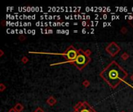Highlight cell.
Here are the masks:
<instances>
[{
  "label": "cell",
  "instance_id": "obj_1",
  "mask_svg": "<svg viewBox=\"0 0 133 112\" xmlns=\"http://www.w3.org/2000/svg\"><path fill=\"white\" fill-rule=\"evenodd\" d=\"M101 75L111 87L116 88L125 78L127 77V72L116 63V62H112L101 72Z\"/></svg>",
  "mask_w": 133,
  "mask_h": 112
},
{
  "label": "cell",
  "instance_id": "obj_2",
  "mask_svg": "<svg viewBox=\"0 0 133 112\" xmlns=\"http://www.w3.org/2000/svg\"><path fill=\"white\" fill-rule=\"evenodd\" d=\"M89 62V58L87 53L83 52L82 50H79V53L76 60L74 61V64L79 69H82L84 68Z\"/></svg>",
  "mask_w": 133,
  "mask_h": 112
},
{
  "label": "cell",
  "instance_id": "obj_3",
  "mask_svg": "<svg viewBox=\"0 0 133 112\" xmlns=\"http://www.w3.org/2000/svg\"><path fill=\"white\" fill-rule=\"evenodd\" d=\"M78 53H79V51H76L72 46H70L68 48L67 51H66L65 56L69 61V62H74V61L76 60V58L78 55Z\"/></svg>",
  "mask_w": 133,
  "mask_h": 112
},
{
  "label": "cell",
  "instance_id": "obj_4",
  "mask_svg": "<svg viewBox=\"0 0 133 112\" xmlns=\"http://www.w3.org/2000/svg\"><path fill=\"white\" fill-rule=\"evenodd\" d=\"M75 112H96L94 110H93L92 108L89 106L88 104H86V102L84 103H79L77 106L76 107Z\"/></svg>",
  "mask_w": 133,
  "mask_h": 112
},
{
  "label": "cell",
  "instance_id": "obj_5",
  "mask_svg": "<svg viewBox=\"0 0 133 112\" xmlns=\"http://www.w3.org/2000/svg\"><path fill=\"white\" fill-rule=\"evenodd\" d=\"M106 50H107V51L110 55H111L112 56H114L116 54L118 53L119 51H120V48H119L114 42H113V43H111V44L108 46Z\"/></svg>",
  "mask_w": 133,
  "mask_h": 112
},
{
  "label": "cell",
  "instance_id": "obj_6",
  "mask_svg": "<svg viewBox=\"0 0 133 112\" xmlns=\"http://www.w3.org/2000/svg\"><path fill=\"white\" fill-rule=\"evenodd\" d=\"M14 109H15V111H16L17 112H20L23 109H24V107H23L20 104H16V106H15Z\"/></svg>",
  "mask_w": 133,
  "mask_h": 112
},
{
  "label": "cell",
  "instance_id": "obj_7",
  "mask_svg": "<svg viewBox=\"0 0 133 112\" xmlns=\"http://www.w3.org/2000/svg\"><path fill=\"white\" fill-rule=\"evenodd\" d=\"M56 103V100H55L54 97H50L48 100V104H50V105H54Z\"/></svg>",
  "mask_w": 133,
  "mask_h": 112
},
{
  "label": "cell",
  "instance_id": "obj_8",
  "mask_svg": "<svg viewBox=\"0 0 133 112\" xmlns=\"http://www.w3.org/2000/svg\"><path fill=\"white\" fill-rule=\"evenodd\" d=\"M128 57V56L127 54H123L122 55V59H126Z\"/></svg>",
  "mask_w": 133,
  "mask_h": 112
},
{
  "label": "cell",
  "instance_id": "obj_9",
  "mask_svg": "<svg viewBox=\"0 0 133 112\" xmlns=\"http://www.w3.org/2000/svg\"><path fill=\"white\" fill-rule=\"evenodd\" d=\"M89 83L88 81H85L84 83H83V85L85 86V87H87V86H89Z\"/></svg>",
  "mask_w": 133,
  "mask_h": 112
},
{
  "label": "cell",
  "instance_id": "obj_10",
  "mask_svg": "<svg viewBox=\"0 0 133 112\" xmlns=\"http://www.w3.org/2000/svg\"><path fill=\"white\" fill-rule=\"evenodd\" d=\"M35 112H44V111H43L41 109V108H38V109L36 110V111H35Z\"/></svg>",
  "mask_w": 133,
  "mask_h": 112
},
{
  "label": "cell",
  "instance_id": "obj_11",
  "mask_svg": "<svg viewBox=\"0 0 133 112\" xmlns=\"http://www.w3.org/2000/svg\"><path fill=\"white\" fill-rule=\"evenodd\" d=\"M23 61L24 62V63H26V62H27V58H23Z\"/></svg>",
  "mask_w": 133,
  "mask_h": 112
},
{
  "label": "cell",
  "instance_id": "obj_12",
  "mask_svg": "<svg viewBox=\"0 0 133 112\" xmlns=\"http://www.w3.org/2000/svg\"><path fill=\"white\" fill-rule=\"evenodd\" d=\"M9 112H15V109H11Z\"/></svg>",
  "mask_w": 133,
  "mask_h": 112
},
{
  "label": "cell",
  "instance_id": "obj_13",
  "mask_svg": "<svg viewBox=\"0 0 133 112\" xmlns=\"http://www.w3.org/2000/svg\"><path fill=\"white\" fill-rule=\"evenodd\" d=\"M82 33H83V34H85V33H86V30H82Z\"/></svg>",
  "mask_w": 133,
  "mask_h": 112
}]
</instances>
